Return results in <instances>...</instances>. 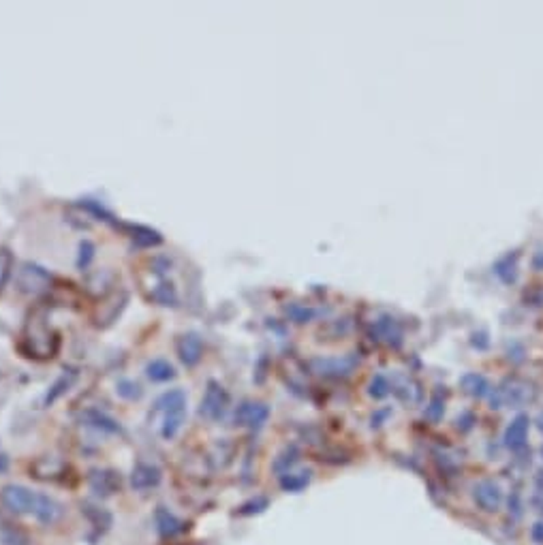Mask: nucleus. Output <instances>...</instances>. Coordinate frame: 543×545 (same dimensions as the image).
<instances>
[{
	"label": "nucleus",
	"mask_w": 543,
	"mask_h": 545,
	"mask_svg": "<svg viewBox=\"0 0 543 545\" xmlns=\"http://www.w3.org/2000/svg\"><path fill=\"white\" fill-rule=\"evenodd\" d=\"M0 501L9 511L20 516H32L41 524H54L62 516V507L54 498L41 492H32L24 485H7L0 492Z\"/></svg>",
	"instance_id": "obj_1"
},
{
	"label": "nucleus",
	"mask_w": 543,
	"mask_h": 545,
	"mask_svg": "<svg viewBox=\"0 0 543 545\" xmlns=\"http://www.w3.org/2000/svg\"><path fill=\"white\" fill-rule=\"evenodd\" d=\"M154 413L161 415V434L165 438H173L177 434V430L182 428L185 417H187V396L180 389H173V391L161 396Z\"/></svg>",
	"instance_id": "obj_2"
},
{
	"label": "nucleus",
	"mask_w": 543,
	"mask_h": 545,
	"mask_svg": "<svg viewBox=\"0 0 543 545\" xmlns=\"http://www.w3.org/2000/svg\"><path fill=\"white\" fill-rule=\"evenodd\" d=\"M477 503L485 509V511H496L501 505V494L499 490H496L494 485H481L475 494Z\"/></svg>",
	"instance_id": "obj_3"
},
{
	"label": "nucleus",
	"mask_w": 543,
	"mask_h": 545,
	"mask_svg": "<svg viewBox=\"0 0 543 545\" xmlns=\"http://www.w3.org/2000/svg\"><path fill=\"white\" fill-rule=\"evenodd\" d=\"M156 481H159V471L152 469V466H140L138 471L133 473V485L140 487V490L150 487V485H154Z\"/></svg>",
	"instance_id": "obj_4"
},
{
	"label": "nucleus",
	"mask_w": 543,
	"mask_h": 545,
	"mask_svg": "<svg viewBox=\"0 0 543 545\" xmlns=\"http://www.w3.org/2000/svg\"><path fill=\"white\" fill-rule=\"evenodd\" d=\"M148 375H150L154 381H167V379L173 377V368L169 366L167 361L156 359V361H152L150 366H148Z\"/></svg>",
	"instance_id": "obj_5"
},
{
	"label": "nucleus",
	"mask_w": 543,
	"mask_h": 545,
	"mask_svg": "<svg viewBox=\"0 0 543 545\" xmlns=\"http://www.w3.org/2000/svg\"><path fill=\"white\" fill-rule=\"evenodd\" d=\"M532 539H535L537 543H543V524H537V526L532 528Z\"/></svg>",
	"instance_id": "obj_6"
}]
</instances>
